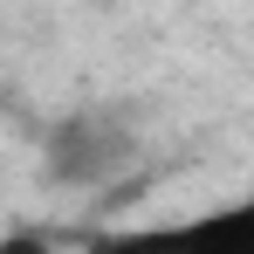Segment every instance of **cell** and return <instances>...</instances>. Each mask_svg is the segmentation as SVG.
Masks as SVG:
<instances>
[{
    "label": "cell",
    "mask_w": 254,
    "mask_h": 254,
    "mask_svg": "<svg viewBox=\"0 0 254 254\" xmlns=\"http://www.w3.org/2000/svg\"><path fill=\"white\" fill-rule=\"evenodd\" d=\"M144 151V124L124 103H76L42 130V179L62 192H96L124 179Z\"/></svg>",
    "instance_id": "cell-1"
},
{
    "label": "cell",
    "mask_w": 254,
    "mask_h": 254,
    "mask_svg": "<svg viewBox=\"0 0 254 254\" xmlns=\"http://www.w3.org/2000/svg\"><path fill=\"white\" fill-rule=\"evenodd\" d=\"M89 254H254V192L227 206L186 213V220H144V227H110L89 234Z\"/></svg>",
    "instance_id": "cell-2"
},
{
    "label": "cell",
    "mask_w": 254,
    "mask_h": 254,
    "mask_svg": "<svg viewBox=\"0 0 254 254\" xmlns=\"http://www.w3.org/2000/svg\"><path fill=\"white\" fill-rule=\"evenodd\" d=\"M0 254H55V241L35 227H14V234H0Z\"/></svg>",
    "instance_id": "cell-3"
}]
</instances>
